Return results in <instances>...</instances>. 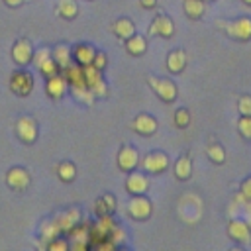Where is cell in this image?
Listing matches in <instances>:
<instances>
[{
  "label": "cell",
  "instance_id": "obj_1",
  "mask_svg": "<svg viewBox=\"0 0 251 251\" xmlns=\"http://www.w3.org/2000/svg\"><path fill=\"white\" fill-rule=\"evenodd\" d=\"M218 25H224L227 35H231L233 39H239V41L251 39V18H237V20H231L227 24L220 22Z\"/></svg>",
  "mask_w": 251,
  "mask_h": 251
},
{
  "label": "cell",
  "instance_id": "obj_2",
  "mask_svg": "<svg viewBox=\"0 0 251 251\" xmlns=\"http://www.w3.org/2000/svg\"><path fill=\"white\" fill-rule=\"evenodd\" d=\"M227 233L233 241L237 243H247L251 239V231H249V224L241 218H233L227 226Z\"/></svg>",
  "mask_w": 251,
  "mask_h": 251
},
{
  "label": "cell",
  "instance_id": "obj_3",
  "mask_svg": "<svg viewBox=\"0 0 251 251\" xmlns=\"http://www.w3.org/2000/svg\"><path fill=\"white\" fill-rule=\"evenodd\" d=\"M149 84L153 86V90L159 94V98H163L165 102H173L176 98V86L167 80V78H149Z\"/></svg>",
  "mask_w": 251,
  "mask_h": 251
},
{
  "label": "cell",
  "instance_id": "obj_4",
  "mask_svg": "<svg viewBox=\"0 0 251 251\" xmlns=\"http://www.w3.org/2000/svg\"><path fill=\"white\" fill-rule=\"evenodd\" d=\"M10 88H12L16 94H20V96H27L29 90L33 88V78H31V75H27V73H14V75H12V80H10Z\"/></svg>",
  "mask_w": 251,
  "mask_h": 251
},
{
  "label": "cell",
  "instance_id": "obj_5",
  "mask_svg": "<svg viewBox=\"0 0 251 251\" xmlns=\"http://www.w3.org/2000/svg\"><path fill=\"white\" fill-rule=\"evenodd\" d=\"M12 57H14V61H16L18 65H27L29 59L33 57L31 43L25 41V39H20V41L14 45V49H12Z\"/></svg>",
  "mask_w": 251,
  "mask_h": 251
},
{
  "label": "cell",
  "instance_id": "obj_6",
  "mask_svg": "<svg viewBox=\"0 0 251 251\" xmlns=\"http://www.w3.org/2000/svg\"><path fill=\"white\" fill-rule=\"evenodd\" d=\"M137 163H139V157H137V151H135L133 147H124V149L120 151V157H118L120 169L131 173V171L137 167Z\"/></svg>",
  "mask_w": 251,
  "mask_h": 251
},
{
  "label": "cell",
  "instance_id": "obj_7",
  "mask_svg": "<svg viewBox=\"0 0 251 251\" xmlns=\"http://www.w3.org/2000/svg\"><path fill=\"white\" fill-rule=\"evenodd\" d=\"M16 131L25 143H31L35 139V135H37V127H35V122L31 118H22L18 122V126H16Z\"/></svg>",
  "mask_w": 251,
  "mask_h": 251
},
{
  "label": "cell",
  "instance_id": "obj_8",
  "mask_svg": "<svg viewBox=\"0 0 251 251\" xmlns=\"http://www.w3.org/2000/svg\"><path fill=\"white\" fill-rule=\"evenodd\" d=\"M167 165H169V161H167V157L163 153H149L145 157V161H143V167L149 173H161V171L167 169Z\"/></svg>",
  "mask_w": 251,
  "mask_h": 251
},
{
  "label": "cell",
  "instance_id": "obj_9",
  "mask_svg": "<svg viewBox=\"0 0 251 251\" xmlns=\"http://www.w3.org/2000/svg\"><path fill=\"white\" fill-rule=\"evenodd\" d=\"M129 214L133 218H137V220H143V218H147L151 214V204L145 198H141V194H139L129 202Z\"/></svg>",
  "mask_w": 251,
  "mask_h": 251
},
{
  "label": "cell",
  "instance_id": "obj_10",
  "mask_svg": "<svg viewBox=\"0 0 251 251\" xmlns=\"http://www.w3.org/2000/svg\"><path fill=\"white\" fill-rule=\"evenodd\" d=\"M65 78L73 84V88H82V86H86V82H84V69H80L78 65H69V67H65Z\"/></svg>",
  "mask_w": 251,
  "mask_h": 251
},
{
  "label": "cell",
  "instance_id": "obj_11",
  "mask_svg": "<svg viewBox=\"0 0 251 251\" xmlns=\"http://www.w3.org/2000/svg\"><path fill=\"white\" fill-rule=\"evenodd\" d=\"M173 31H175L173 22H171L167 16H157L155 22L151 24V33H159V35H163V37H171Z\"/></svg>",
  "mask_w": 251,
  "mask_h": 251
},
{
  "label": "cell",
  "instance_id": "obj_12",
  "mask_svg": "<svg viewBox=\"0 0 251 251\" xmlns=\"http://www.w3.org/2000/svg\"><path fill=\"white\" fill-rule=\"evenodd\" d=\"M73 55H75V59H76V63H78L80 67H86V65H92L96 51H94V47H90V45H76L75 51H73Z\"/></svg>",
  "mask_w": 251,
  "mask_h": 251
},
{
  "label": "cell",
  "instance_id": "obj_13",
  "mask_svg": "<svg viewBox=\"0 0 251 251\" xmlns=\"http://www.w3.org/2000/svg\"><path fill=\"white\" fill-rule=\"evenodd\" d=\"M65 84H67V78L61 76V75H53L47 78V94L53 96V98H59L63 92H65Z\"/></svg>",
  "mask_w": 251,
  "mask_h": 251
},
{
  "label": "cell",
  "instance_id": "obj_14",
  "mask_svg": "<svg viewBox=\"0 0 251 251\" xmlns=\"http://www.w3.org/2000/svg\"><path fill=\"white\" fill-rule=\"evenodd\" d=\"M27 182H29V176H27V173H25L24 169H12V171L8 173V184H10L12 188L24 190V188L27 186Z\"/></svg>",
  "mask_w": 251,
  "mask_h": 251
},
{
  "label": "cell",
  "instance_id": "obj_15",
  "mask_svg": "<svg viewBox=\"0 0 251 251\" xmlns=\"http://www.w3.org/2000/svg\"><path fill=\"white\" fill-rule=\"evenodd\" d=\"M127 190L133 192V194H143L147 190V178L141 175V173H131L127 176Z\"/></svg>",
  "mask_w": 251,
  "mask_h": 251
},
{
  "label": "cell",
  "instance_id": "obj_16",
  "mask_svg": "<svg viewBox=\"0 0 251 251\" xmlns=\"http://www.w3.org/2000/svg\"><path fill=\"white\" fill-rule=\"evenodd\" d=\"M184 65H186V55H184V51H180V49L173 51V53L167 57V67H169L171 73H180V71L184 69Z\"/></svg>",
  "mask_w": 251,
  "mask_h": 251
},
{
  "label": "cell",
  "instance_id": "obj_17",
  "mask_svg": "<svg viewBox=\"0 0 251 251\" xmlns=\"http://www.w3.org/2000/svg\"><path fill=\"white\" fill-rule=\"evenodd\" d=\"M135 129H137L139 133H143V135H151V133L157 129V122H155L151 116L141 114V116L135 118Z\"/></svg>",
  "mask_w": 251,
  "mask_h": 251
},
{
  "label": "cell",
  "instance_id": "obj_18",
  "mask_svg": "<svg viewBox=\"0 0 251 251\" xmlns=\"http://www.w3.org/2000/svg\"><path fill=\"white\" fill-rule=\"evenodd\" d=\"M78 220H80V212H78V210H69V212H65V214L57 220V224H59V229L71 231V229L78 224Z\"/></svg>",
  "mask_w": 251,
  "mask_h": 251
},
{
  "label": "cell",
  "instance_id": "obj_19",
  "mask_svg": "<svg viewBox=\"0 0 251 251\" xmlns=\"http://www.w3.org/2000/svg\"><path fill=\"white\" fill-rule=\"evenodd\" d=\"M175 173H176V176L180 178V180H186L188 176H190V173H192V163H190V159L184 155V157H180L178 161H176V165H175Z\"/></svg>",
  "mask_w": 251,
  "mask_h": 251
},
{
  "label": "cell",
  "instance_id": "obj_20",
  "mask_svg": "<svg viewBox=\"0 0 251 251\" xmlns=\"http://www.w3.org/2000/svg\"><path fill=\"white\" fill-rule=\"evenodd\" d=\"M114 31H116V35H118V37L127 39V37H131V35H133V24H131L129 20L122 18V20H118V22L114 24Z\"/></svg>",
  "mask_w": 251,
  "mask_h": 251
},
{
  "label": "cell",
  "instance_id": "obj_21",
  "mask_svg": "<svg viewBox=\"0 0 251 251\" xmlns=\"http://www.w3.org/2000/svg\"><path fill=\"white\" fill-rule=\"evenodd\" d=\"M126 47H127V51L131 55H141L145 51V39L141 35H131V37H127Z\"/></svg>",
  "mask_w": 251,
  "mask_h": 251
},
{
  "label": "cell",
  "instance_id": "obj_22",
  "mask_svg": "<svg viewBox=\"0 0 251 251\" xmlns=\"http://www.w3.org/2000/svg\"><path fill=\"white\" fill-rule=\"evenodd\" d=\"M184 12L190 18H200L204 14V2L202 0H186L184 2Z\"/></svg>",
  "mask_w": 251,
  "mask_h": 251
},
{
  "label": "cell",
  "instance_id": "obj_23",
  "mask_svg": "<svg viewBox=\"0 0 251 251\" xmlns=\"http://www.w3.org/2000/svg\"><path fill=\"white\" fill-rule=\"evenodd\" d=\"M53 59H55V63L59 65V67H69L71 65V51L65 47V45H59L57 49H55V53H53Z\"/></svg>",
  "mask_w": 251,
  "mask_h": 251
},
{
  "label": "cell",
  "instance_id": "obj_24",
  "mask_svg": "<svg viewBox=\"0 0 251 251\" xmlns=\"http://www.w3.org/2000/svg\"><path fill=\"white\" fill-rule=\"evenodd\" d=\"M114 208H116L114 196H108V194H106V196H102V198L96 202V208H94V210H96L98 216H104V214H110Z\"/></svg>",
  "mask_w": 251,
  "mask_h": 251
},
{
  "label": "cell",
  "instance_id": "obj_25",
  "mask_svg": "<svg viewBox=\"0 0 251 251\" xmlns=\"http://www.w3.org/2000/svg\"><path fill=\"white\" fill-rule=\"evenodd\" d=\"M208 157H210L214 163H224V161H226V151H224V147H222L220 143H212V145L208 147Z\"/></svg>",
  "mask_w": 251,
  "mask_h": 251
},
{
  "label": "cell",
  "instance_id": "obj_26",
  "mask_svg": "<svg viewBox=\"0 0 251 251\" xmlns=\"http://www.w3.org/2000/svg\"><path fill=\"white\" fill-rule=\"evenodd\" d=\"M59 12H61L65 18H75V14H76V4H75V0H61V2H59Z\"/></svg>",
  "mask_w": 251,
  "mask_h": 251
},
{
  "label": "cell",
  "instance_id": "obj_27",
  "mask_svg": "<svg viewBox=\"0 0 251 251\" xmlns=\"http://www.w3.org/2000/svg\"><path fill=\"white\" fill-rule=\"evenodd\" d=\"M237 129H239L241 137L251 139V116H241V120L237 122Z\"/></svg>",
  "mask_w": 251,
  "mask_h": 251
},
{
  "label": "cell",
  "instance_id": "obj_28",
  "mask_svg": "<svg viewBox=\"0 0 251 251\" xmlns=\"http://www.w3.org/2000/svg\"><path fill=\"white\" fill-rule=\"evenodd\" d=\"M59 176L63 180H73L75 178V167L71 163H61L59 165Z\"/></svg>",
  "mask_w": 251,
  "mask_h": 251
},
{
  "label": "cell",
  "instance_id": "obj_29",
  "mask_svg": "<svg viewBox=\"0 0 251 251\" xmlns=\"http://www.w3.org/2000/svg\"><path fill=\"white\" fill-rule=\"evenodd\" d=\"M237 110H239L241 116H251V96L243 94L237 102Z\"/></svg>",
  "mask_w": 251,
  "mask_h": 251
},
{
  "label": "cell",
  "instance_id": "obj_30",
  "mask_svg": "<svg viewBox=\"0 0 251 251\" xmlns=\"http://www.w3.org/2000/svg\"><path fill=\"white\" fill-rule=\"evenodd\" d=\"M175 122H176V126L178 127H186L188 126V122H190V116H188V110H178L176 114H175Z\"/></svg>",
  "mask_w": 251,
  "mask_h": 251
},
{
  "label": "cell",
  "instance_id": "obj_31",
  "mask_svg": "<svg viewBox=\"0 0 251 251\" xmlns=\"http://www.w3.org/2000/svg\"><path fill=\"white\" fill-rule=\"evenodd\" d=\"M241 194H243V198L251 200V176H247V178L241 182Z\"/></svg>",
  "mask_w": 251,
  "mask_h": 251
},
{
  "label": "cell",
  "instance_id": "obj_32",
  "mask_svg": "<svg viewBox=\"0 0 251 251\" xmlns=\"http://www.w3.org/2000/svg\"><path fill=\"white\" fill-rule=\"evenodd\" d=\"M92 65H94L96 69H100V71H102V69H104V65H106V55H104V53H96V55H94Z\"/></svg>",
  "mask_w": 251,
  "mask_h": 251
},
{
  "label": "cell",
  "instance_id": "obj_33",
  "mask_svg": "<svg viewBox=\"0 0 251 251\" xmlns=\"http://www.w3.org/2000/svg\"><path fill=\"white\" fill-rule=\"evenodd\" d=\"M65 247H67L65 241H53V243L49 245V249H65Z\"/></svg>",
  "mask_w": 251,
  "mask_h": 251
},
{
  "label": "cell",
  "instance_id": "obj_34",
  "mask_svg": "<svg viewBox=\"0 0 251 251\" xmlns=\"http://www.w3.org/2000/svg\"><path fill=\"white\" fill-rule=\"evenodd\" d=\"M141 4H143L145 8H153V6H155V0H141Z\"/></svg>",
  "mask_w": 251,
  "mask_h": 251
},
{
  "label": "cell",
  "instance_id": "obj_35",
  "mask_svg": "<svg viewBox=\"0 0 251 251\" xmlns=\"http://www.w3.org/2000/svg\"><path fill=\"white\" fill-rule=\"evenodd\" d=\"M4 2H6V4H10V6H20L24 0H4Z\"/></svg>",
  "mask_w": 251,
  "mask_h": 251
},
{
  "label": "cell",
  "instance_id": "obj_36",
  "mask_svg": "<svg viewBox=\"0 0 251 251\" xmlns=\"http://www.w3.org/2000/svg\"><path fill=\"white\" fill-rule=\"evenodd\" d=\"M243 2H245V4H249V6H251V0H243Z\"/></svg>",
  "mask_w": 251,
  "mask_h": 251
}]
</instances>
